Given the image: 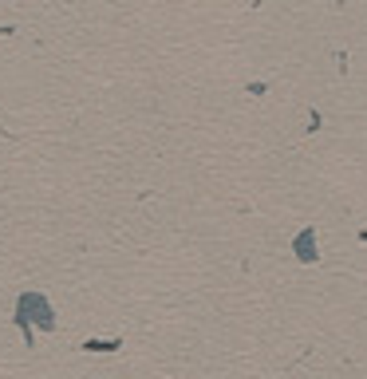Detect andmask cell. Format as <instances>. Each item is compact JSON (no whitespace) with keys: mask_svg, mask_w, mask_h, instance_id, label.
Returning a JSON list of instances; mask_svg holds the SVG:
<instances>
[{"mask_svg":"<svg viewBox=\"0 0 367 379\" xmlns=\"http://www.w3.org/2000/svg\"><path fill=\"white\" fill-rule=\"evenodd\" d=\"M16 312H32V316H16V324H28V320H36L44 332H51L56 328V316H51V304H48V297L44 292H24L20 300H16Z\"/></svg>","mask_w":367,"mask_h":379,"instance_id":"6da1fadb","label":"cell"},{"mask_svg":"<svg viewBox=\"0 0 367 379\" xmlns=\"http://www.w3.org/2000/svg\"><path fill=\"white\" fill-rule=\"evenodd\" d=\"M119 344H123V340H87V344H83V352H115Z\"/></svg>","mask_w":367,"mask_h":379,"instance_id":"3957f363","label":"cell"},{"mask_svg":"<svg viewBox=\"0 0 367 379\" xmlns=\"http://www.w3.org/2000/svg\"><path fill=\"white\" fill-rule=\"evenodd\" d=\"M292 253H297L304 265H312V261H316V230H312V225H308V230H300L297 237H292Z\"/></svg>","mask_w":367,"mask_h":379,"instance_id":"7a4b0ae2","label":"cell"}]
</instances>
